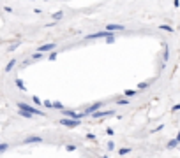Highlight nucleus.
<instances>
[{
	"label": "nucleus",
	"mask_w": 180,
	"mask_h": 158,
	"mask_svg": "<svg viewBox=\"0 0 180 158\" xmlns=\"http://www.w3.org/2000/svg\"><path fill=\"white\" fill-rule=\"evenodd\" d=\"M136 95H138V90H125L124 91V97H129V99H133Z\"/></svg>",
	"instance_id": "obj_12"
},
{
	"label": "nucleus",
	"mask_w": 180,
	"mask_h": 158,
	"mask_svg": "<svg viewBox=\"0 0 180 158\" xmlns=\"http://www.w3.org/2000/svg\"><path fill=\"white\" fill-rule=\"evenodd\" d=\"M148 86H150V81H143V83L138 84V90H147Z\"/></svg>",
	"instance_id": "obj_21"
},
{
	"label": "nucleus",
	"mask_w": 180,
	"mask_h": 158,
	"mask_svg": "<svg viewBox=\"0 0 180 158\" xmlns=\"http://www.w3.org/2000/svg\"><path fill=\"white\" fill-rule=\"evenodd\" d=\"M32 2H34V0H32Z\"/></svg>",
	"instance_id": "obj_33"
},
{
	"label": "nucleus",
	"mask_w": 180,
	"mask_h": 158,
	"mask_svg": "<svg viewBox=\"0 0 180 158\" xmlns=\"http://www.w3.org/2000/svg\"><path fill=\"white\" fill-rule=\"evenodd\" d=\"M51 49H57V44L55 42H48V44H42V46L37 48V51H41V53H50Z\"/></svg>",
	"instance_id": "obj_8"
},
{
	"label": "nucleus",
	"mask_w": 180,
	"mask_h": 158,
	"mask_svg": "<svg viewBox=\"0 0 180 158\" xmlns=\"http://www.w3.org/2000/svg\"><path fill=\"white\" fill-rule=\"evenodd\" d=\"M42 107H44V109H53V102H50V100H42Z\"/></svg>",
	"instance_id": "obj_22"
},
{
	"label": "nucleus",
	"mask_w": 180,
	"mask_h": 158,
	"mask_svg": "<svg viewBox=\"0 0 180 158\" xmlns=\"http://www.w3.org/2000/svg\"><path fill=\"white\" fill-rule=\"evenodd\" d=\"M74 149H76V146H74V144H67V146H65V151H69V153H71V151H74Z\"/></svg>",
	"instance_id": "obj_29"
},
{
	"label": "nucleus",
	"mask_w": 180,
	"mask_h": 158,
	"mask_svg": "<svg viewBox=\"0 0 180 158\" xmlns=\"http://www.w3.org/2000/svg\"><path fill=\"white\" fill-rule=\"evenodd\" d=\"M106 30H110V32H124V30H125V25H120V23H108V25H106Z\"/></svg>",
	"instance_id": "obj_6"
},
{
	"label": "nucleus",
	"mask_w": 180,
	"mask_h": 158,
	"mask_svg": "<svg viewBox=\"0 0 180 158\" xmlns=\"http://www.w3.org/2000/svg\"><path fill=\"white\" fill-rule=\"evenodd\" d=\"M177 140H179V142H180V132H179V135H177Z\"/></svg>",
	"instance_id": "obj_32"
},
{
	"label": "nucleus",
	"mask_w": 180,
	"mask_h": 158,
	"mask_svg": "<svg viewBox=\"0 0 180 158\" xmlns=\"http://www.w3.org/2000/svg\"><path fill=\"white\" fill-rule=\"evenodd\" d=\"M94 119H102V118H110V116H115V111H96V113H92L90 114Z\"/></svg>",
	"instance_id": "obj_5"
},
{
	"label": "nucleus",
	"mask_w": 180,
	"mask_h": 158,
	"mask_svg": "<svg viewBox=\"0 0 180 158\" xmlns=\"http://www.w3.org/2000/svg\"><path fill=\"white\" fill-rule=\"evenodd\" d=\"M85 139H87V140H96V139H97V135H96V134H87V135H85Z\"/></svg>",
	"instance_id": "obj_27"
},
{
	"label": "nucleus",
	"mask_w": 180,
	"mask_h": 158,
	"mask_svg": "<svg viewBox=\"0 0 180 158\" xmlns=\"http://www.w3.org/2000/svg\"><path fill=\"white\" fill-rule=\"evenodd\" d=\"M106 148H108V151H113V149H115V142H113V140H110Z\"/></svg>",
	"instance_id": "obj_28"
},
{
	"label": "nucleus",
	"mask_w": 180,
	"mask_h": 158,
	"mask_svg": "<svg viewBox=\"0 0 180 158\" xmlns=\"http://www.w3.org/2000/svg\"><path fill=\"white\" fill-rule=\"evenodd\" d=\"M44 58V53H41V51H36L32 56H30V60H42Z\"/></svg>",
	"instance_id": "obj_16"
},
{
	"label": "nucleus",
	"mask_w": 180,
	"mask_h": 158,
	"mask_svg": "<svg viewBox=\"0 0 180 158\" xmlns=\"http://www.w3.org/2000/svg\"><path fill=\"white\" fill-rule=\"evenodd\" d=\"M53 109H55V111H62V109H65V105H64L62 102H59V100H55V102H53Z\"/></svg>",
	"instance_id": "obj_14"
},
{
	"label": "nucleus",
	"mask_w": 180,
	"mask_h": 158,
	"mask_svg": "<svg viewBox=\"0 0 180 158\" xmlns=\"http://www.w3.org/2000/svg\"><path fill=\"white\" fill-rule=\"evenodd\" d=\"M161 30H164V32H173V28L170 26V25H159Z\"/></svg>",
	"instance_id": "obj_24"
},
{
	"label": "nucleus",
	"mask_w": 180,
	"mask_h": 158,
	"mask_svg": "<svg viewBox=\"0 0 180 158\" xmlns=\"http://www.w3.org/2000/svg\"><path fill=\"white\" fill-rule=\"evenodd\" d=\"M59 125L62 127H67V128H76L81 125V119H74V118H67V116H62L59 119Z\"/></svg>",
	"instance_id": "obj_2"
},
{
	"label": "nucleus",
	"mask_w": 180,
	"mask_h": 158,
	"mask_svg": "<svg viewBox=\"0 0 180 158\" xmlns=\"http://www.w3.org/2000/svg\"><path fill=\"white\" fill-rule=\"evenodd\" d=\"M171 111H173V113H177V111H180V104H177V105H175V107H173Z\"/></svg>",
	"instance_id": "obj_31"
},
{
	"label": "nucleus",
	"mask_w": 180,
	"mask_h": 158,
	"mask_svg": "<svg viewBox=\"0 0 180 158\" xmlns=\"http://www.w3.org/2000/svg\"><path fill=\"white\" fill-rule=\"evenodd\" d=\"M115 40H117V37H115V34H111V35H108V37L104 39V42H106V44H113Z\"/></svg>",
	"instance_id": "obj_20"
},
{
	"label": "nucleus",
	"mask_w": 180,
	"mask_h": 158,
	"mask_svg": "<svg viewBox=\"0 0 180 158\" xmlns=\"http://www.w3.org/2000/svg\"><path fill=\"white\" fill-rule=\"evenodd\" d=\"M57 56H59L57 49H51V51H50V55H48V60H50V61H53V60H57Z\"/></svg>",
	"instance_id": "obj_15"
},
{
	"label": "nucleus",
	"mask_w": 180,
	"mask_h": 158,
	"mask_svg": "<svg viewBox=\"0 0 180 158\" xmlns=\"http://www.w3.org/2000/svg\"><path fill=\"white\" fill-rule=\"evenodd\" d=\"M41 142H42L41 135H28L23 139V144H41Z\"/></svg>",
	"instance_id": "obj_7"
},
{
	"label": "nucleus",
	"mask_w": 180,
	"mask_h": 158,
	"mask_svg": "<svg viewBox=\"0 0 180 158\" xmlns=\"http://www.w3.org/2000/svg\"><path fill=\"white\" fill-rule=\"evenodd\" d=\"M14 86H16V88H20L21 91H25V93L28 91V90H27V86H25V83H23V79H21V78H14Z\"/></svg>",
	"instance_id": "obj_9"
},
{
	"label": "nucleus",
	"mask_w": 180,
	"mask_h": 158,
	"mask_svg": "<svg viewBox=\"0 0 180 158\" xmlns=\"http://www.w3.org/2000/svg\"><path fill=\"white\" fill-rule=\"evenodd\" d=\"M168 58H170V49H168V44H164V56H162V61L166 63Z\"/></svg>",
	"instance_id": "obj_17"
},
{
	"label": "nucleus",
	"mask_w": 180,
	"mask_h": 158,
	"mask_svg": "<svg viewBox=\"0 0 180 158\" xmlns=\"http://www.w3.org/2000/svg\"><path fill=\"white\" fill-rule=\"evenodd\" d=\"M113 134H115V132H113V128H111V127H108V128H106V135H110V137H111Z\"/></svg>",
	"instance_id": "obj_30"
},
{
	"label": "nucleus",
	"mask_w": 180,
	"mask_h": 158,
	"mask_svg": "<svg viewBox=\"0 0 180 158\" xmlns=\"http://www.w3.org/2000/svg\"><path fill=\"white\" fill-rule=\"evenodd\" d=\"M18 114L25 119H34L36 118V114H32V113H28V111H23V109H18Z\"/></svg>",
	"instance_id": "obj_10"
},
{
	"label": "nucleus",
	"mask_w": 180,
	"mask_h": 158,
	"mask_svg": "<svg viewBox=\"0 0 180 158\" xmlns=\"http://www.w3.org/2000/svg\"><path fill=\"white\" fill-rule=\"evenodd\" d=\"M115 32H110V30H99V32H94V34H88L85 35V40H97V39H106L108 35H111Z\"/></svg>",
	"instance_id": "obj_3"
},
{
	"label": "nucleus",
	"mask_w": 180,
	"mask_h": 158,
	"mask_svg": "<svg viewBox=\"0 0 180 158\" xmlns=\"http://www.w3.org/2000/svg\"><path fill=\"white\" fill-rule=\"evenodd\" d=\"M51 18H53V21H60L62 18H64V12H62V11H59V12H53V16H51Z\"/></svg>",
	"instance_id": "obj_19"
},
{
	"label": "nucleus",
	"mask_w": 180,
	"mask_h": 158,
	"mask_svg": "<svg viewBox=\"0 0 180 158\" xmlns=\"http://www.w3.org/2000/svg\"><path fill=\"white\" fill-rule=\"evenodd\" d=\"M177 146H179V140H177V139H173V140L168 142V148H170V149H171V148H177Z\"/></svg>",
	"instance_id": "obj_23"
},
{
	"label": "nucleus",
	"mask_w": 180,
	"mask_h": 158,
	"mask_svg": "<svg viewBox=\"0 0 180 158\" xmlns=\"http://www.w3.org/2000/svg\"><path fill=\"white\" fill-rule=\"evenodd\" d=\"M32 102H34L36 105H41V107H42V100H41L39 97H36V95H34V97H32Z\"/></svg>",
	"instance_id": "obj_25"
},
{
	"label": "nucleus",
	"mask_w": 180,
	"mask_h": 158,
	"mask_svg": "<svg viewBox=\"0 0 180 158\" xmlns=\"http://www.w3.org/2000/svg\"><path fill=\"white\" fill-rule=\"evenodd\" d=\"M9 149V144H5V142H0V153H4V151H7Z\"/></svg>",
	"instance_id": "obj_26"
},
{
	"label": "nucleus",
	"mask_w": 180,
	"mask_h": 158,
	"mask_svg": "<svg viewBox=\"0 0 180 158\" xmlns=\"http://www.w3.org/2000/svg\"><path fill=\"white\" fill-rule=\"evenodd\" d=\"M102 105H104V102H94V104L87 105V107L83 109V113H85L87 116H90L92 113H96V111H99V109H102Z\"/></svg>",
	"instance_id": "obj_4"
},
{
	"label": "nucleus",
	"mask_w": 180,
	"mask_h": 158,
	"mask_svg": "<svg viewBox=\"0 0 180 158\" xmlns=\"http://www.w3.org/2000/svg\"><path fill=\"white\" fill-rule=\"evenodd\" d=\"M16 63H18V60H16V58L9 60V63H7V65H5V72H11V70H13V69H14V65H16Z\"/></svg>",
	"instance_id": "obj_11"
},
{
	"label": "nucleus",
	"mask_w": 180,
	"mask_h": 158,
	"mask_svg": "<svg viewBox=\"0 0 180 158\" xmlns=\"http://www.w3.org/2000/svg\"><path fill=\"white\" fill-rule=\"evenodd\" d=\"M129 153H131V148H120V149H119L120 157H125V155H129Z\"/></svg>",
	"instance_id": "obj_18"
},
{
	"label": "nucleus",
	"mask_w": 180,
	"mask_h": 158,
	"mask_svg": "<svg viewBox=\"0 0 180 158\" xmlns=\"http://www.w3.org/2000/svg\"><path fill=\"white\" fill-rule=\"evenodd\" d=\"M16 107H18V109H23V111H28V113H32V114H36V116H46L44 111L37 109L36 105H32V104H28V102H16Z\"/></svg>",
	"instance_id": "obj_1"
},
{
	"label": "nucleus",
	"mask_w": 180,
	"mask_h": 158,
	"mask_svg": "<svg viewBox=\"0 0 180 158\" xmlns=\"http://www.w3.org/2000/svg\"><path fill=\"white\" fill-rule=\"evenodd\" d=\"M129 104H131L129 97H124V99H117V105H129Z\"/></svg>",
	"instance_id": "obj_13"
}]
</instances>
